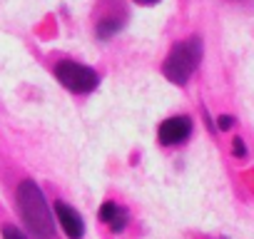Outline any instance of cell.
Wrapping results in <instances>:
<instances>
[{"mask_svg": "<svg viewBox=\"0 0 254 239\" xmlns=\"http://www.w3.org/2000/svg\"><path fill=\"white\" fill-rule=\"evenodd\" d=\"M199 58H202L199 38H190V40H185V43H177V45L170 50V55H167V60H165V65H162V72H165L167 80H172V82H177V85H187L190 75H192V72L197 70V65H199Z\"/></svg>", "mask_w": 254, "mask_h": 239, "instance_id": "2", "label": "cell"}, {"mask_svg": "<svg viewBox=\"0 0 254 239\" xmlns=\"http://www.w3.org/2000/svg\"><path fill=\"white\" fill-rule=\"evenodd\" d=\"M232 125H234V117H229V115H222V117H219V127H222V130H229Z\"/></svg>", "mask_w": 254, "mask_h": 239, "instance_id": "10", "label": "cell"}, {"mask_svg": "<svg viewBox=\"0 0 254 239\" xmlns=\"http://www.w3.org/2000/svg\"><path fill=\"white\" fill-rule=\"evenodd\" d=\"M55 214H58V222H60V227L65 229V234H67L70 239H80V237L85 234L82 217H80L72 207H67L65 202H58V204H55Z\"/></svg>", "mask_w": 254, "mask_h": 239, "instance_id": "5", "label": "cell"}, {"mask_svg": "<svg viewBox=\"0 0 254 239\" xmlns=\"http://www.w3.org/2000/svg\"><path fill=\"white\" fill-rule=\"evenodd\" d=\"M55 75L72 92H92L97 87V82H100L95 70H90L85 65H77V62H70V60L58 62L55 65Z\"/></svg>", "mask_w": 254, "mask_h": 239, "instance_id": "3", "label": "cell"}, {"mask_svg": "<svg viewBox=\"0 0 254 239\" xmlns=\"http://www.w3.org/2000/svg\"><path fill=\"white\" fill-rule=\"evenodd\" d=\"M18 207H20V214H23V219L30 227L33 234H38L40 239H53L55 219L48 209L43 189L33 179H23L18 184Z\"/></svg>", "mask_w": 254, "mask_h": 239, "instance_id": "1", "label": "cell"}, {"mask_svg": "<svg viewBox=\"0 0 254 239\" xmlns=\"http://www.w3.org/2000/svg\"><path fill=\"white\" fill-rule=\"evenodd\" d=\"M147 3H155V0H147Z\"/></svg>", "mask_w": 254, "mask_h": 239, "instance_id": "11", "label": "cell"}, {"mask_svg": "<svg viewBox=\"0 0 254 239\" xmlns=\"http://www.w3.org/2000/svg\"><path fill=\"white\" fill-rule=\"evenodd\" d=\"M120 20L117 18H102L100 23H97V33H100V38H110L112 33H117L120 30Z\"/></svg>", "mask_w": 254, "mask_h": 239, "instance_id": "7", "label": "cell"}, {"mask_svg": "<svg viewBox=\"0 0 254 239\" xmlns=\"http://www.w3.org/2000/svg\"><path fill=\"white\" fill-rule=\"evenodd\" d=\"M3 239H28L18 227H13V224H5L3 227Z\"/></svg>", "mask_w": 254, "mask_h": 239, "instance_id": "8", "label": "cell"}, {"mask_svg": "<svg viewBox=\"0 0 254 239\" xmlns=\"http://www.w3.org/2000/svg\"><path fill=\"white\" fill-rule=\"evenodd\" d=\"M100 219L112 229V232H122L125 229V222H127V212L122 207H117L115 202H105L100 207Z\"/></svg>", "mask_w": 254, "mask_h": 239, "instance_id": "6", "label": "cell"}, {"mask_svg": "<svg viewBox=\"0 0 254 239\" xmlns=\"http://www.w3.org/2000/svg\"><path fill=\"white\" fill-rule=\"evenodd\" d=\"M192 132V120L180 115V117H170L160 125V142L162 145H180L190 137Z\"/></svg>", "mask_w": 254, "mask_h": 239, "instance_id": "4", "label": "cell"}, {"mask_svg": "<svg viewBox=\"0 0 254 239\" xmlns=\"http://www.w3.org/2000/svg\"><path fill=\"white\" fill-rule=\"evenodd\" d=\"M232 150H234V155H237V157H244V155H247V147H244V142H242L239 137H234V142H232Z\"/></svg>", "mask_w": 254, "mask_h": 239, "instance_id": "9", "label": "cell"}]
</instances>
